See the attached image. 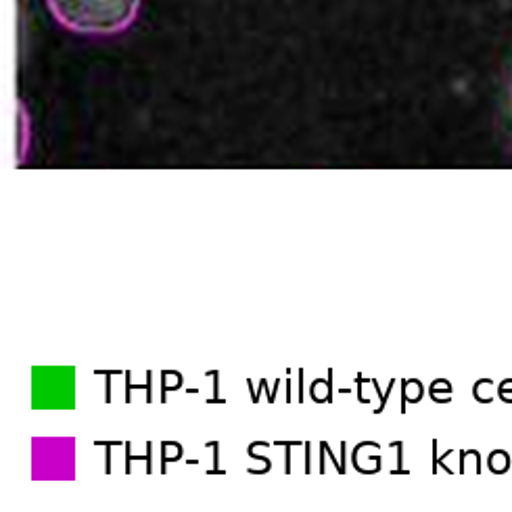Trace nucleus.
<instances>
[{"label":"nucleus","instance_id":"1","mask_svg":"<svg viewBox=\"0 0 512 512\" xmlns=\"http://www.w3.org/2000/svg\"><path fill=\"white\" fill-rule=\"evenodd\" d=\"M61 28L82 36H115L128 30L141 0H46Z\"/></svg>","mask_w":512,"mask_h":512}]
</instances>
